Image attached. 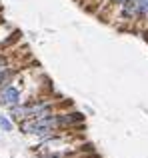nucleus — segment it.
<instances>
[{"label": "nucleus", "instance_id": "20e7f679", "mask_svg": "<svg viewBox=\"0 0 148 158\" xmlns=\"http://www.w3.org/2000/svg\"><path fill=\"white\" fill-rule=\"evenodd\" d=\"M4 68H8V66H6V58L0 56V70H4Z\"/></svg>", "mask_w": 148, "mask_h": 158}, {"label": "nucleus", "instance_id": "39448f33", "mask_svg": "<svg viewBox=\"0 0 148 158\" xmlns=\"http://www.w3.org/2000/svg\"><path fill=\"white\" fill-rule=\"evenodd\" d=\"M110 2H112V4H116V6H122V4H124L126 0H110Z\"/></svg>", "mask_w": 148, "mask_h": 158}, {"label": "nucleus", "instance_id": "7ed1b4c3", "mask_svg": "<svg viewBox=\"0 0 148 158\" xmlns=\"http://www.w3.org/2000/svg\"><path fill=\"white\" fill-rule=\"evenodd\" d=\"M0 128H2L4 132H12V122L8 120V116L0 114Z\"/></svg>", "mask_w": 148, "mask_h": 158}, {"label": "nucleus", "instance_id": "f03ea898", "mask_svg": "<svg viewBox=\"0 0 148 158\" xmlns=\"http://www.w3.org/2000/svg\"><path fill=\"white\" fill-rule=\"evenodd\" d=\"M12 76H14V72H12L10 68H4V70H0V88H2V86H6V84H10Z\"/></svg>", "mask_w": 148, "mask_h": 158}, {"label": "nucleus", "instance_id": "f257e3e1", "mask_svg": "<svg viewBox=\"0 0 148 158\" xmlns=\"http://www.w3.org/2000/svg\"><path fill=\"white\" fill-rule=\"evenodd\" d=\"M0 104L8 106V108L20 104V90L16 88V86H12V84L2 86V88H0Z\"/></svg>", "mask_w": 148, "mask_h": 158}]
</instances>
